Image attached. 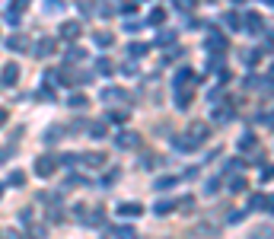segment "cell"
Returning <instances> with one entry per match:
<instances>
[{
    "mask_svg": "<svg viewBox=\"0 0 274 239\" xmlns=\"http://www.w3.org/2000/svg\"><path fill=\"white\" fill-rule=\"evenodd\" d=\"M115 143H118L121 150H134V147H140V134H137V131H118Z\"/></svg>",
    "mask_w": 274,
    "mask_h": 239,
    "instance_id": "cell-1",
    "label": "cell"
},
{
    "mask_svg": "<svg viewBox=\"0 0 274 239\" xmlns=\"http://www.w3.org/2000/svg\"><path fill=\"white\" fill-rule=\"evenodd\" d=\"M54 169H57V160L54 157H39V160H35V172H39L42 178L45 175H54Z\"/></svg>",
    "mask_w": 274,
    "mask_h": 239,
    "instance_id": "cell-2",
    "label": "cell"
},
{
    "mask_svg": "<svg viewBox=\"0 0 274 239\" xmlns=\"http://www.w3.org/2000/svg\"><path fill=\"white\" fill-rule=\"evenodd\" d=\"M233 115H236V112H233V105L226 102V99H223L220 105H214V122H217V125H226Z\"/></svg>",
    "mask_w": 274,
    "mask_h": 239,
    "instance_id": "cell-3",
    "label": "cell"
},
{
    "mask_svg": "<svg viewBox=\"0 0 274 239\" xmlns=\"http://www.w3.org/2000/svg\"><path fill=\"white\" fill-rule=\"evenodd\" d=\"M188 83H195V70H188V67L175 70V77H172V86H175V89H185Z\"/></svg>",
    "mask_w": 274,
    "mask_h": 239,
    "instance_id": "cell-4",
    "label": "cell"
},
{
    "mask_svg": "<svg viewBox=\"0 0 274 239\" xmlns=\"http://www.w3.org/2000/svg\"><path fill=\"white\" fill-rule=\"evenodd\" d=\"M207 134H210L207 125H192V128H188V140H192L195 147H201V143L207 140Z\"/></svg>",
    "mask_w": 274,
    "mask_h": 239,
    "instance_id": "cell-5",
    "label": "cell"
},
{
    "mask_svg": "<svg viewBox=\"0 0 274 239\" xmlns=\"http://www.w3.org/2000/svg\"><path fill=\"white\" fill-rule=\"evenodd\" d=\"M249 207L252 211H274V195H255L249 201Z\"/></svg>",
    "mask_w": 274,
    "mask_h": 239,
    "instance_id": "cell-6",
    "label": "cell"
},
{
    "mask_svg": "<svg viewBox=\"0 0 274 239\" xmlns=\"http://www.w3.org/2000/svg\"><path fill=\"white\" fill-rule=\"evenodd\" d=\"M226 45H230V42H226V35H220V32H210V35H207V48H210L214 54H217V51L223 54V51H226Z\"/></svg>",
    "mask_w": 274,
    "mask_h": 239,
    "instance_id": "cell-7",
    "label": "cell"
},
{
    "mask_svg": "<svg viewBox=\"0 0 274 239\" xmlns=\"http://www.w3.org/2000/svg\"><path fill=\"white\" fill-rule=\"evenodd\" d=\"M16 80H19V67L16 64H7L4 74H0V83H4V86H16Z\"/></svg>",
    "mask_w": 274,
    "mask_h": 239,
    "instance_id": "cell-8",
    "label": "cell"
},
{
    "mask_svg": "<svg viewBox=\"0 0 274 239\" xmlns=\"http://www.w3.org/2000/svg\"><path fill=\"white\" fill-rule=\"evenodd\" d=\"M77 35H80V22H77V19H67V22H61V39L74 42Z\"/></svg>",
    "mask_w": 274,
    "mask_h": 239,
    "instance_id": "cell-9",
    "label": "cell"
},
{
    "mask_svg": "<svg viewBox=\"0 0 274 239\" xmlns=\"http://www.w3.org/2000/svg\"><path fill=\"white\" fill-rule=\"evenodd\" d=\"M57 51V45H54V39H42L39 45H35V57H51Z\"/></svg>",
    "mask_w": 274,
    "mask_h": 239,
    "instance_id": "cell-10",
    "label": "cell"
},
{
    "mask_svg": "<svg viewBox=\"0 0 274 239\" xmlns=\"http://www.w3.org/2000/svg\"><path fill=\"white\" fill-rule=\"evenodd\" d=\"M140 214H144V204H134V201L118 204V217H140Z\"/></svg>",
    "mask_w": 274,
    "mask_h": 239,
    "instance_id": "cell-11",
    "label": "cell"
},
{
    "mask_svg": "<svg viewBox=\"0 0 274 239\" xmlns=\"http://www.w3.org/2000/svg\"><path fill=\"white\" fill-rule=\"evenodd\" d=\"M242 19H246V22H242V29H249V32H261V29H265V22H261L258 13H246Z\"/></svg>",
    "mask_w": 274,
    "mask_h": 239,
    "instance_id": "cell-12",
    "label": "cell"
},
{
    "mask_svg": "<svg viewBox=\"0 0 274 239\" xmlns=\"http://www.w3.org/2000/svg\"><path fill=\"white\" fill-rule=\"evenodd\" d=\"M223 26L230 29V32H239L242 29V16L239 13H223Z\"/></svg>",
    "mask_w": 274,
    "mask_h": 239,
    "instance_id": "cell-13",
    "label": "cell"
},
{
    "mask_svg": "<svg viewBox=\"0 0 274 239\" xmlns=\"http://www.w3.org/2000/svg\"><path fill=\"white\" fill-rule=\"evenodd\" d=\"M77 163L93 166V169H96V166H102V163H105V157H102V153H83V157H77Z\"/></svg>",
    "mask_w": 274,
    "mask_h": 239,
    "instance_id": "cell-14",
    "label": "cell"
},
{
    "mask_svg": "<svg viewBox=\"0 0 274 239\" xmlns=\"http://www.w3.org/2000/svg\"><path fill=\"white\" fill-rule=\"evenodd\" d=\"M93 42H96L99 48H112V42H115V35L102 29V32H93Z\"/></svg>",
    "mask_w": 274,
    "mask_h": 239,
    "instance_id": "cell-15",
    "label": "cell"
},
{
    "mask_svg": "<svg viewBox=\"0 0 274 239\" xmlns=\"http://www.w3.org/2000/svg\"><path fill=\"white\" fill-rule=\"evenodd\" d=\"M192 96H195V93L188 89V86H185V89H175V105H178V109H188V102H192Z\"/></svg>",
    "mask_w": 274,
    "mask_h": 239,
    "instance_id": "cell-16",
    "label": "cell"
},
{
    "mask_svg": "<svg viewBox=\"0 0 274 239\" xmlns=\"http://www.w3.org/2000/svg\"><path fill=\"white\" fill-rule=\"evenodd\" d=\"M7 48H10V51H26V39H22V35H10Z\"/></svg>",
    "mask_w": 274,
    "mask_h": 239,
    "instance_id": "cell-17",
    "label": "cell"
},
{
    "mask_svg": "<svg viewBox=\"0 0 274 239\" xmlns=\"http://www.w3.org/2000/svg\"><path fill=\"white\" fill-rule=\"evenodd\" d=\"M102 99H105V102H115V99H128V93H125V89H115V86H109V89L102 93Z\"/></svg>",
    "mask_w": 274,
    "mask_h": 239,
    "instance_id": "cell-18",
    "label": "cell"
},
{
    "mask_svg": "<svg viewBox=\"0 0 274 239\" xmlns=\"http://www.w3.org/2000/svg\"><path fill=\"white\" fill-rule=\"evenodd\" d=\"M246 188H249L246 175H236V178H230V191H233V195H239V191H246Z\"/></svg>",
    "mask_w": 274,
    "mask_h": 239,
    "instance_id": "cell-19",
    "label": "cell"
},
{
    "mask_svg": "<svg viewBox=\"0 0 274 239\" xmlns=\"http://www.w3.org/2000/svg\"><path fill=\"white\" fill-rule=\"evenodd\" d=\"M89 99H86V96H83V93H74V96H67V105H70V109H83V105H86Z\"/></svg>",
    "mask_w": 274,
    "mask_h": 239,
    "instance_id": "cell-20",
    "label": "cell"
},
{
    "mask_svg": "<svg viewBox=\"0 0 274 239\" xmlns=\"http://www.w3.org/2000/svg\"><path fill=\"white\" fill-rule=\"evenodd\" d=\"M239 150H242V153H252V150H255V134H242V137H239Z\"/></svg>",
    "mask_w": 274,
    "mask_h": 239,
    "instance_id": "cell-21",
    "label": "cell"
},
{
    "mask_svg": "<svg viewBox=\"0 0 274 239\" xmlns=\"http://www.w3.org/2000/svg\"><path fill=\"white\" fill-rule=\"evenodd\" d=\"M147 51H150L147 42H134L131 45V57H147Z\"/></svg>",
    "mask_w": 274,
    "mask_h": 239,
    "instance_id": "cell-22",
    "label": "cell"
},
{
    "mask_svg": "<svg viewBox=\"0 0 274 239\" xmlns=\"http://www.w3.org/2000/svg\"><path fill=\"white\" fill-rule=\"evenodd\" d=\"M96 70H99V74H105V77H109V74H115V64L109 61V57H99V61H96Z\"/></svg>",
    "mask_w": 274,
    "mask_h": 239,
    "instance_id": "cell-23",
    "label": "cell"
},
{
    "mask_svg": "<svg viewBox=\"0 0 274 239\" xmlns=\"http://www.w3.org/2000/svg\"><path fill=\"white\" fill-rule=\"evenodd\" d=\"M172 42H175V32H172V29H169V32H166V29H163V32L157 35V45H163V48H169Z\"/></svg>",
    "mask_w": 274,
    "mask_h": 239,
    "instance_id": "cell-24",
    "label": "cell"
},
{
    "mask_svg": "<svg viewBox=\"0 0 274 239\" xmlns=\"http://www.w3.org/2000/svg\"><path fill=\"white\" fill-rule=\"evenodd\" d=\"M83 57H86V51H83V48H67V61H83Z\"/></svg>",
    "mask_w": 274,
    "mask_h": 239,
    "instance_id": "cell-25",
    "label": "cell"
},
{
    "mask_svg": "<svg viewBox=\"0 0 274 239\" xmlns=\"http://www.w3.org/2000/svg\"><path fill=\"white\" fill-rule=\"evenodd\" d=\"M175 147L182 150V153H192V150H195V143L188 140V137H178V140H175Z\"/></svg>",
    "mask_w": 274,
    "mask_h": 239,
    "instance_id": "cell-26",
    "label": "cell"
},
{
    "mask_svg": "<svg viewBox=\"0 0 274 239\" xmlns=\"http://www.w3.org/2000/svg\"><path fill=\"white\" fill-rule=\"evenodd\" d=\"M163 19H166V13H163V10H153V13H150V26H163Z\"/></svg>",
    "mask_w": 274,
    "mask_h": 239,
    "instance_id": "cell-27",
    "label": "cell"
},
{
    "mask_svg": "<svg viewBox=\"0 0 274 239\" xmlns=\"http://www.w3.org/2000/svg\"><path fill=\"white\" fill-rule=\"evenodd\" d=\"M89 134H93V137H105V125H102V122L89 125Z\"/></svg>",
    "mask_w": 274,
    "mask_h": 239,
    "instance_id": "cell-28",
    "label": "cell"
},
{
    "mask_svg": "<svg viewBox=\"0 0 274 239\" xmlns=\"http://www.w3.org/2000/svg\"><path fill=\"white\" fill-rule=\"evenodd\" d=\"M175 182H178L175 175H169V178H157V188H172Z\"/></svg>",
    "mask_w": 274,
    "mask_h": 239,
    "instance_id": "cell-29",
    "label": "cell"
},
{
    "mask_svg": "<svg viewBox=\"0 0 274 239\" xmlns=\"http://www.w3.org/2000/svg\"><path fill=\"white\" fill-rule=\"evenodd\" d=\"M125 118H128V112H109V122H112V125H121Z\"/></svg>",
    "mask_w": 274,
    "mask_h": 239,
    "instance_id": "cell-30",
    "label": "cell"
},
{
    "mask_svg": "<svg viewBox=\"0 0 274 239\" xmlns=\"http://www.w3.org/2000/svg\"><path fill=\"white\" fill-rule=\"evenodd\" d=\"M261 182H274V166H265V169H261Z\"/></svg>",
    "mask_w": 274,
    "mask_h": 239,
    "instance_id": "cell-31",
    "label": "cell"
},
{
    "mask_svg": "<svg viewBox=\"0 0 274 239\" xmlns=\"http://www.w3.org/2000/svg\"><path fill=\"white\" fill-rule=\"evenodd\" d=\"M121 74H128V77H137V64H134V61H128V64L121 67Z\"/></svg>",
    "mask_w": 274,
    "mask_h": 239,
    "instance_id": "cell-32",
    "label": "cell"
},
{
    "mask_svg": "<svg viewBox=\"0 0 274 239\" xmlns=\"http://www.w3.org/2000/svg\"><path fill=\"white\" fill-rule=\"evenodd\" d=\"M39 99H45V102H51L54 96H51V86H39Z\"/></svg>",
    "mask_w": 274,
    "mask_h": 239,
    "instance_id": "cell-33",
    "label": "cell"
},
{
    "mask_svg": "<svg viewBox=\"0 0 274 239\" xmlns=\"http://www.w3.org/2000/svg\"><path fill=\"white\" fill-rule=\"evenodd\" d=\"M175 204H172V201H160V204H157V214H169Z\"/></svg>",
    "mask_w": 274,
    "mask_h": 239,
    "instance_id": "cell-34",
    "label": "cell"
},
{
    "mask_svg": "<svg viewBox=\"0 0 274 239\" xmlns=\"http://www.w3.org/2000/svg\"><path fill=\"white\" fill-rule=\"evenodd\" d=\"M22 182H26V175H22L19 169H16L13 175H10V185H22Z\"/></svg>",
    "mask_w": 274,
    "mask_h": 239,
    "instance_id": "cell-35",
    "label": "cell"
},
{
    "mask_svg": "<svg viewBox=\"0 0 274 239\" xmlns=\"http://www.w3.org/2000/svg\"><path fill=\"white\" fill-rule=\"evenodd\" d=\"M26 7H29V0H13V7H10V10H16V13H22Z\"/></svg>",
    "mask_w": 274,
    "mask_h": 239,
    "instance_id": "cell-36",
    "label": "cell"
},
{
    "mask_svg": "<svg viewBox=\"0 0 274 239\" xmlns=\"http://www.w3.org/2000/svg\"><path fill=\"white\" fill-rule=\"evenodd\" d=\"M7 22H10V26H19V13H16V10H10V13H7Z\"/></svg>",
    "mask_w": 274,
    "mask_h": 239,
    "instance_id": "cell-37",
    "label": "cell"
},
{
    "mask_svg": "<svg viewBox=\"0 0 274 239\" xmlns=\"http://www.w3.org/2000/svg\"><path fill=\"white\" fill-rule=\"evenodd\" d=\"M125 29H128V32H137V29H140V19H128Z\"/></svg>",
    "mask_w": 274,
    "mask_h": 239,
    "instance_id": "cell-38",
    "label": "cell"
},
{
    "mask_svg": "<svg viewBox=\"0 0 274 239\" xmlns=\"http://www.w3.org/2000/svg\"><path fill=\"white\" fill-rule=\"evenodd\" d=\"M175 4L182 7V10H192V4H195V0H175Z\"/></svg>",
    "mask_w": 274,
    "mask_h": 239,
    "instance_id": "cell-39",
    "label": "cell"
},
{
    "mask_svg": "<svg viewBox=\"0 0 274 239\" xmlns=\"http://www.w3.org/2000/svg\"><path fill=\"white\" fill-rule=\"evenodd\" d=\"M4 122H7V112H4V109H0V128H4Z\"/></svg>",
    "mask_w": 274,
    "mask_h": 239,
    "instance_id": "cell-40",
    "label": "cell"
},
{
    "mask_svg": "<svg viewBox=\"0 0 274 239\" xmlns=\"http://www.w3.org/2000/svg\"><path fill=\"white\" fill-rule=\"evenodd\" d=\"M265 4H268V7H274V0H265Z\"/></svg>",
    "mask_w": 274,
    "mask_h": 239,
    "instance_id": "cell-41",
    "label": "cell"
},
{
    "mask_svg": "<svg viewBox=\"0 0 274 239\" xmlns=\"http://www.w3.org/2000/svg\"><path fill=\"white\" fill-rule=\"evenodd\" d=\"M0 195H4V185H0Z\"/></svg>",
    "mask_w": 274,
    "mask_h": 239,
    "instance_id": "cell-42",
    "label": "cell"
},
{
    "mask_svg": "<svg viewBox=\"0 0 274 239\" xmlns=\"http://www.w3.org/2000/svg\"><path fill=\"white\" fill-rule=\"evenodd\" d=\"M207 4H214V0H207Z\"/></svg>",
    "mask_w": 274,
    "mask_h": 239,
    "instance_id": "cell-43",
    "label": "cell"
}]
</instances>
